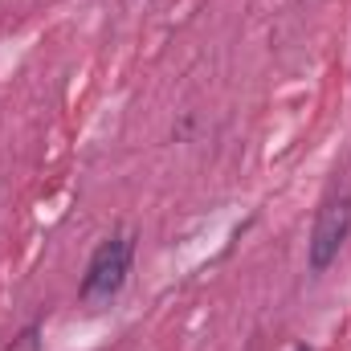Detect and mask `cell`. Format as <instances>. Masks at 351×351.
Wrapping results in <instances>:
<instances>
[{"instance_id":"obj_1","label":"cell","mask_w":351,"mask_h":351,"mask_svg":"<svg viewBox=\"0 0 351 351\" xmlns=\"http://www.w3.org/2000/svg\"><path fill=\"white\" fill-rule=\"evenodd\" d=\"M131 262H135V233H131V229H119V233H110L106 241H98V250L90 254V262H86V274H82V282H78V298H82L86 306L110 302V298L127 286Z\"/></svg>"},{"instance_id":"obj_2","label":"cell","mask_w":351,"mask_h":351,"mask_svg":"<svg viewBox=\"0 0 351 351\" xmlns=\"http://www.w3.org/2000/svg\"><path fill=\"white\" fill-rule=\"evenodd\" d=\"M351 237V192H331L311 225V241H306V265L311 274H327L339 262L343 245Z\"/></svg>"},{"instance_id":"obj_3","label":"cell","mask_w":351,"mask_h":351,"mask_svg":"<svg viewBox=\"0 0 351 351\" xmlns=\"http://www.w3.org/2000/svg\"><path fill=\"white\" fill-rule=\"evenodd\" d=\"M294 351H315V348H311V343H298V348H294Z\"/></svg>"}]
</instances>
